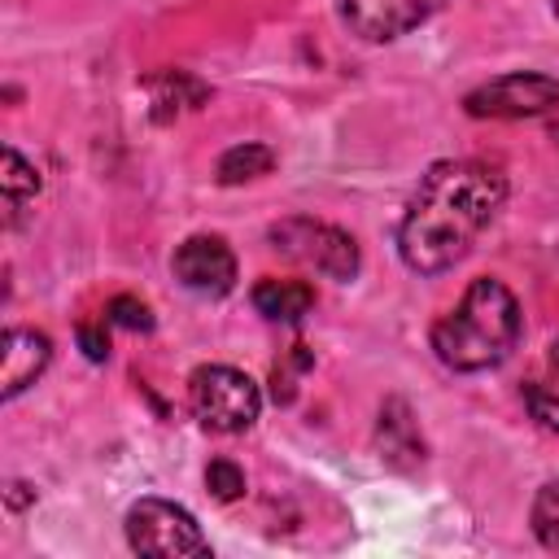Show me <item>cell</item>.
<instances>
[{
  "mask_svg": "<svg viewBox=\"0 0 559 559\" xmlns=\"http://www.w3.org/2000/svg\"><path fill=\"white\" fill-rule=\"evenodd\" d=\"M507 201V179L498 166L476 157H450L428 166L397 223V253L419 275H441L459 266L480 231Z\"/></svg>",
  "mask_w": 559,
  "mask_h": 559,
  "instance_id": "1",
  "label": "cell"
},
{
  "mask_svg": "<svg viewBox=\"0 0 559 559\" xmlns=\"http://www.w3.org/2000/svg\"><path fill=\"white\" fill-rule=\"evenodd\" d=\"M520 328H524V314H520L515 293L502 280L480 275L467 284L459 306H450L432 323L428 341H432V354L450 371H489L502 358H511Z\"/></svg>",
  "mask_w": 559,
  "mask_h": 559,
  "instance_id": "2",
  "label": "cell"
},
{
  "mask_svg": "<svg viewBox=\"0 0 559 559\" xmlns=\"http://www.w3.org/2000/svg\"><path fill=\"white\" fill-rule=\"evenodd\" d=\"M188 402H192V415L210 432H245L258 419V411H262L258 384L245 371L223 367V362H210V367H197L192 371Z\"/></svg>",
  "mask_w": 559,
  "mask_h": 559,
  "instance_id": "3",
  "label": "cell"
},
{
  "mask_svg": "<svg viewBox=\"0 0 559 559\" xmlns=\"http://www.w3.org/2000/svg\"><path fill=\"white\" fill-rule=\"evenodd\" d=\"M271 249L301 262V266H314L319 275L328 280H354L358 275V240L332 223H319V218H280L271 231H266Z\"/></svg>",
  "mask_w": 559,
  "mask_h": 559,
  "instance_id": "4",
  "label": "cell"
},
{
  "mask_svg": "<svg viewBox=\"0 0 559 559\" xmlns=\"http://www.w3.org/2000/svg\"><path fill=\"white\" fill-rule=\"evenodd\" d=\"M127 546L135 555H162V559H183V555H210V542L192 511L166 502V498H140L127 511Z\"/></svg>",
  "mask_w": 559,
  "mask_h": 559,
  "instance_id": "5",
  "label": "cell"
},
{
  "mask_svg": "<svg viewBox=\"0 0 559 559\" xmlns=\"http://www.w3.org/2000/svg\"><path fill=\"white\" fill-rule=\"evenodd\" d=\"M559 105V79L537 70H515L502 79L480 83L463 96V109L472 118H542Z\"/></svg>",
  "mask_w": 559,
  "mask_h": 559,
  "instance_id": "6",
  "label": "cell"
},
{
  "mask_svg": "<svg viewBox=\"0 0 559 559\" xmlns=\"http://www.w3.org/2000/svg\"><path fill=\"white\" fill-rule=\"evenodd\" d=\"M175 280L201 297H223L236 288V253L218 236H188L175 249Z\"/></svg>",
  "mask_w": 559,
  "mask_h": 559,
  "instance_id": "7",
  "label": "cell"
},
{
  "mask_svg": "<svg viewBox=\"0 0 559 559\" xmlns=\"http://www.w3.org/2000/svg\"><path fill=\"white\" fill-rule=\"evenodd\" d=\"M432 9H437V0H341L345 26L371 44L415 31Z\"/></svg>",
  "mask_w": 559,
  "mask_h": 559,
  "instance_id": "8",
  "label": "cell"
},
{
  "mask_svg": "<svg viewBox=\"0 0 559 559\" xmlns=\"http://www.w3.org/2000/svg\"><path fill=\"white\" fill-rule=\"evenodd\" d=\"M52 358V345L44 332L35 328H9L4 332V349H0V393L4 397H17L26 384H35L44 376Z\"/></svg>",
  "mask_w": 559,
  "mask_h": 559,
  "instance_id": "9",
  "label": "cell"
},
{
  "mask_svg": "<svg viewBox=\"0 0 559 559\" xmlns=\"http://www.w3.org/2000/svg\"><path fill=\"white\" fill-rule=\"evenodd\" d=\"M376 445H380V459L389 467H415L424 463V437L411 419V406L402 397H389L380 406V419H376Z\"/></svg>",
  "mask_w": 559,
  "mask_h": 559,
  "instance_id": "10",
  "label": "cell"
},
{
  "mask_svg": "<svg viewBox=\"0 0 559 559\" xmlns=\"http://www.w3.org/2000/svg\"><path fill=\"white\" fill-rule=\"evenodd\" d=\"M314 306V288L306 280H262L253 284V310L275 323H297Z\"/></svg>",
  "mask_w": 559,
  "mask_h": 559,
  "instance_id": "11",
  "label": "cell"
},
{
  "mask_svg": "<svg viewBox=\"0 0 559 559\" xmlns=\"http://www.w3.org/2000/svg\"><path fill=\"white\" fill-rule=\"evenodd\" d=\"M144 87H148V96H153V118H157V122H166V118H175L179 109H192V105L205 100V87H201L197 79L179 74V70L153 74Z\"/></svg>",
  "mask_w": 559,
  "mask_h": 559,
  "instance_id": "12",
  "label": "cell"
},
{
  "mask_svg": "<svg viewBox=\"0 0 559 559\" xmlns=\"http://www.w3.org/2000/svg\"><path fill=\"white\" fill-rule=\"evenodd\" d=\"M0 192H4V218H9V227H13L17 214L26 210V201H35V192H39V170H35L17 148H4Z\"/></svg>",
  "mask_w": 559,
  "mask_h": 559,
  "instance_id": "13",
  "label": "cell"
},
{
  "mask_svg": "<svg viewBox=\"0 0 559 559\" xmlns=\"http://www.w3.org/2000/svg\"><path fill=\"white\" fill-rule=\"evenodd\" d=\"M271 166H275V153L266 144L249 140V144H236L218 157V183H249V179L271 175Z\"/></svg>",
  "mask_w": 559,
  "mask_h": 559,
  "instance_id": "14",
  "label": "cell"
},
{
  "mask_svg": "<svg viewBox=\"0 0 559 559\" xmlns=\"http://www.w3.org/2000/svg\"><path fill=\"white\" fill-rule=\"evenodd\" d=\"M533 533H537V542L546 546V550H555L559 555V476L555 480H546L542 489H537V498H533Z\"/></svg>",
  "mask_w": 559,
  "mask_h": 559,
  "instance_id": "15",
  "label": "cell"
},
{
  "mask_svg": "<svg viewBox=\"0 0 559 559\" xmlns=\"http://www.w3.org/2000/svg\"><path fill=\"white\" fill-rule=\"evenodd\" d=\"M205 489L218 498V502H236L245 493V472L231 463V459H214L205 467Z\"/></svg>",
  "mask_w": 559,
  "mask_h": 559,
  "instance_id": "16",
  "label": "cell"
},
{
  "mask_svg": "<svg viewBox=\"0 0 559 559\" xmlns=\"http://www.w3.org/2000/svg\"><path fill=\"white\" fill-rule=\"evenodd\" d=\"M105 319H109V323H118V328H131V332H148V328H153L148 306H144V301H135V297H114V301L105 306Z\"/></svg>",
  "mask_w": 559,
  "mask_h": 559,
  "instance_id": "17",
  "label": "cell"
},
{
  "mask_svg": "<svg viewBox=\"0 0 559 559\" xmlns=\"http://www.w3.org/2000/svg\"><path fill=\"white\" fill-rule=\"evenodd\" d=\"M524 402H528V411H533V419H537V424L559 428V393H555V389L528 384V389H524Z\"/></svg>",
  "mask_w": 559,
  "mask_h": 559,
  "instance_id": "18",
  "label": "cell"
},
{
  "mask_svg": "<svg viewBox=\"0 0 559 559\" xmlns=\"http://www.w3.org/2000/svg\"><path fill=\"white\" fill-rule=\"evenodd\" d=\"M79 345H83V354H87L92 362H105V358H109V336H105V328L83 323V328H79Z\"/></svg>",
  "mask_w": 559,
  "mask_h": 559,
  "instance_id": "19",
  "label": "cell"
},
{
  "mask_svg": "<svg viewBox=\"0 0 559 559\" xmlns=\"http://www.w3.org/2000/svg\"><path fill=\"white\" fill-rule=\"evenodd\" d=\"M550 362H555V367H559V341H555V345H550Z\"/></svg>",
  "mask_w": 559,
  "mask_h": 559,
  "instance_id": "20",
  "label": "cell"
},
{
  "mask_svg": "<svg viewBox=\"0 0 559 559\" xmlns=\"http://www.w3.org/2000/svg\"><path fill=\"white\" fill-rule=\"evenodd\" d=\"M555 13H559V0H555Z\"/></svg>",
  "mask_w": 559,
  "mask_h": 559,
  "instance_id": "21",
  "label": "cell"
}]
</instances>
